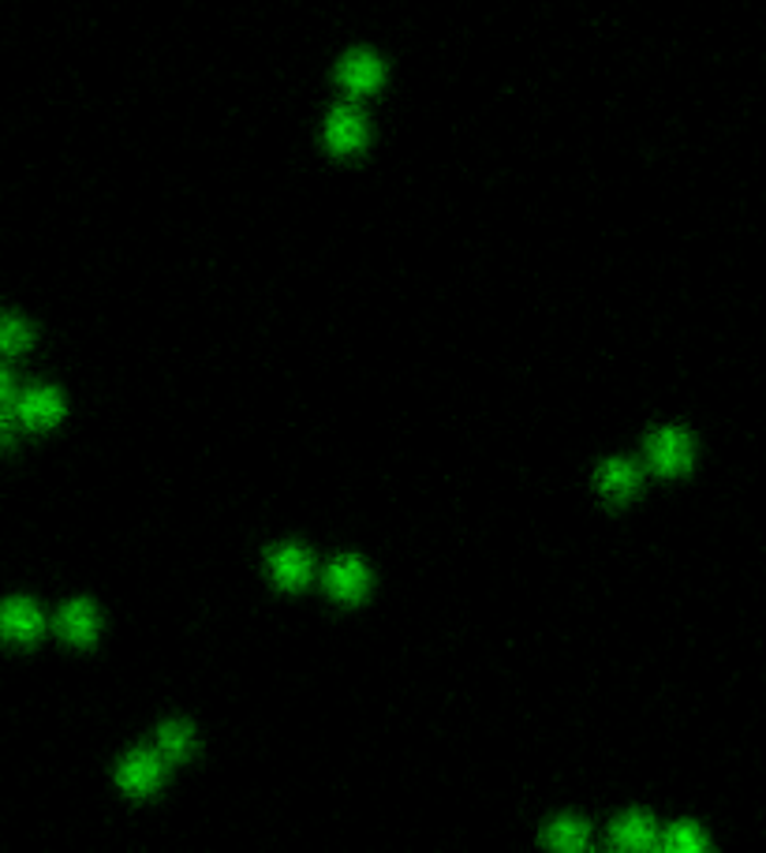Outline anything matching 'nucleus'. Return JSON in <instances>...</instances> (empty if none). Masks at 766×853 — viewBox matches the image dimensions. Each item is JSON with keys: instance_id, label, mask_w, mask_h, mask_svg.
I'll use <instances>...</instances> for the list:
<instances>
[{"instance_id": "obj_5", "label": "nucleus", "mask_w": 766, "mask_h": 853, "mask_svg": "<svg viewBox=\"0 0 766 853\" xmlns=\"http://www.w3.org/2000/svg\"><path fill=\"white\" fill-rule=\"evenodd\" d=\"M60 629H64V637H71L76 644H87L98 633V614L90 611L87 603H71L68 611L60 614Z\"/></svg>"}, {"instance_id": "obj_8", "label": "nucleus", "mask_w": 766, "mask_h": 853, "mask_svg": "<svg viewBox=\"0 0 766 853\" xmlns=\"http://www.w3.org/2000/svg\"><path fill=\"white\" fill-rule=\"evenodd\" d=\"M57 394H49V389H34V394H26L23 397V420H31V423H45V420H53L57 416Z\"/></svg>"}, {"instance_id": "obj_6", "label": "nucleus", "mask_w": 766, "mask_h": 853, "mask_svg": "<svg viewBox=\"0 0 766 853\" xmlns=\"http://www.w3.org/2000/svg\"><path fill=\"white\" fill-rule=\"evenodd\" d=\"M363 584H367V573H363V566H355V561H336V566H333L330 588L341 599H355L363 592Z\"/></svg>"}, {"instance_id": "obj_9", "label": "nucleus", "mask_w": 766, "mask_h": 853, "mask_svg": "<svg viewBox=\"0 0 766 853\" xmlns=\"http://www.w3.org/2000/svg\"><path fill=\"white\" fill-rule=\"evenodd\" d=\"M273 569H277L281 584H304L307 580V558L299 555V550H281V555L273 558Z\"/></svg>"}, {"instance_id": "obj_3", "label": "nucleus", "mask_w": 766, "mask_h": 853, "mask_svg": "<svg viewBox=\"0 0 766 853\" xmlns=\"http://www.w3.org/2000/svg\"><path fill=\"white\" fill-rule=\"evenodd\" d=\"M614 839H617V846L628 850V853H651L659 834H654V823L647 820V816L632 812V816H625V820L614 823Z\"/></svg>"}, {"instance_id": "obj_4", "label": "nucleus", "mask_w": 766, "mask_h": 853, "mask_svg": "<svg viewBox=\"0 0 766 853\" xmlns=\"http://www.w3.org/2000/svg\"><path fill=\"white\" fill-rule=\"evenodd\" d=\"M546 842H550L553 853H583V846H587V828L569 816V820L550 823V831H546Z\"/></svg>"}, {"instance_id": "obj_11", "label": "nucleus", "mask_w": 766, "mask_h": 853, "mask_svg": "<svg viewBox=\"0 0 766 853\" xmlns=\"http://www.w3.org/2000/svg\"><path fill=\"white\" fill-rule=\"evenodd\" d=\"M26 344V326L15 319H0V349H23Z\"/></svg>"}, {"instance_id": "obj_12", "label": "nucleus", "mask_w": 766, "mask_h": 853, "mask_svg": "<svg viewBox=\"0 0 766 853\" xmlns=\"http://www.w3.org/2000/svg\"><path fill=\"white\" fill-rule=\"evenodd\" d=\"M8 389H12V383H8V375H4V371H0V405H4Z\"/></svg>"}, {"instance_id": "obj_1", "label": "nucleus", "mask_w": 766, "mask_h": 853, "mask_svg": "<svg viewBox=\"0 0 766 853\" xmlns=\"http://www.w3.org/2000/svg\"><path fill=\"white\" fill-rule=\"evenodd\" d=\"M121 783L132 794H150L161 783V757L158 752H132L121 767Z\"/></svg>"}, {"instance_id": "obj_2", "label": "nucleus", "mask_w": 766, "mask_h": 853, "mask_svg": "<svg viewBox=\"0 0 766 853\" xmlns=\"http://www.w3.org/2000/svg\"><path fill=\"white\" fill-rule=\"evenodd\" d=\"M0 629L12 640H31L42 629V614L26 599H12V603L0 606Z\"/></svg>"}, {"instance_id": "obj_10", "label": "nucleus", "mask_w": 766, "mask_h": 853, "mask_svg": "<svg viewBox=\"0 0 766 853\" xmlns=\"http://www.w3.org/2000/svg\"><path fill=\"white\" fill-rule=\"evenodd\" d=\"M187 749H191V730L184 723H169L165 730H161V757L180 760V757H187Z\"/></svg>"}, {"instance_id": "obj_7", "label": "nucleus", "mask_w": 766, "mask_h": 853, "mask_svg": "<svg viewBox=\"0 0 766 853\" xmlns=\"http://www.w3.org/2000/svg\"><path fill=\"white\" fill-rule=\"evenodd\" d=\"M662 853H707V839L696 828L681 823V828H673L662 839Z\"/></svg>"}]
</instances>
